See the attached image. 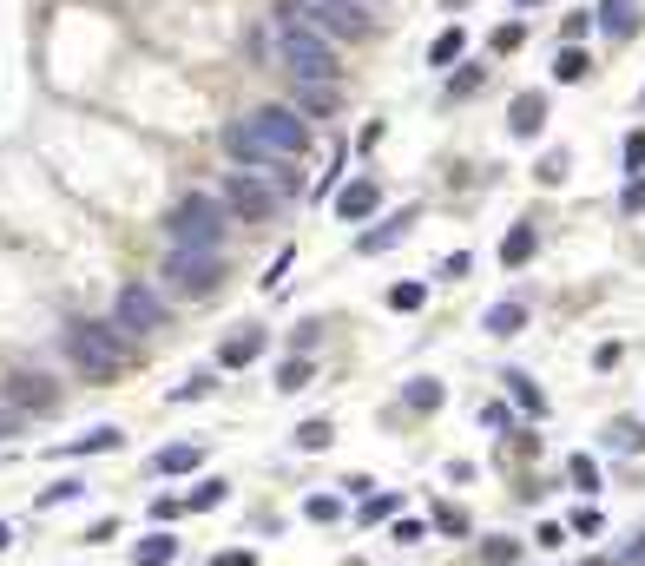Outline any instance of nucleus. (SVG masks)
I'll return each instance as SVG.
<instances>
[{
	"mask_svg": "<svg viewBox=\"0 0 645 566\" xmlns=\"http://www.w3.org/2000/svg\"><path fill=\"white\" fill-rule=\"evenodd\" d=\"M218 145L237 158V165H290V158L310 152V119H303L297 106H257L244 112V119H231V126L218 132Z\"/></svg>",
	"mask_w": 645,
	"mask_h": 566,
	"instance_id": "nucleus-1",
	"label": "nucleus"
},
{
	"mask_svg": "<svg viewBox=\"0 0 645 566\" xmlns=\"http://www.w3.org/2000/svg\"><path fill=\"white\" fill-rule=\"evenodd\" d=\"M60 356L73 362L86 382H112L119 369L132 362V349H126V330L119 323H93V316H73L60 330Z\"/></svg>",
	"mask_w": 645,
	"mask_h": 566,
	"instance_id": "nucleus-2",
	"label": "nucleus"
},
{
	"mask_svg": "<svg viewBox=\"0 0 645 566\" xmlns=\"http://www.w3.org/2000/svg\"><path fill=\"white\" fill-rule=\"evenodd\" d=\"M264 47H270V60L284 66L290 79H336V73H343L336 40H323V33H310V27H290V20H270Z\"/></svg>",
	"mask_w": 645,
	"mask_h": 566,
	"instance_id": "nucleus-3",
	"label": "nucleus"
},
{
	"mask_svg": "<svg viewBox=\"0 0 645 566\" xmlns=\"http://www.w3.org/2000/svg\"><path fill=\"white\" fill-rule=\"evenodd\" d=\"M277 20H290V27H310L323 33V40H369L376 33V20H369V0H277L270 7Z\"/></svg>",
	"mask_w": 645,
	"mask_h": 566,
	"instance_id": "nucleus-4",
	"label": "nucleus"
},
{
	"mask_svg": "<svg viewBox=\"0 0 645 566\" xmlns=\"http://www.w3.org/2000/svg\"><path fill=\"white\" fill-rule=\"evenodd\" d=\"M224 224H231V205L211 198V191H191L165 211V244L178 251H224Z\"/></svg>",
	"mask_w": 645,
	"mask_h": 566,
	"instance_id": "nucleus-5",
	"label": "nucleus"
},
{
	"mask_svg": "<svg viewBox=\"0 0 645 566\" xmlns=\"http://www.w3.org/2000/svg\"><path fill=\"white\" fill-rule=\"evenodd\" d=\"M158 283H165V297L178 303H205L224 290V251H165V264H158Z\"/></svg>",
	"mask_w": 645,
	"mask_h": 566,
	"instance_id": "nucleus-6",
	"label": "nucleus"
},
{
	"mask_svg": "<svg viewBox=\"0 0 645 566\" xmlns=\"http://www.w3.org/2000/svg\"><path fill=\"white\" fill-rule=\"evenodd\" d=\"M112 323H119V330L126 336H158L165 330V297H158L152 283H119V290H112Z\"/></svg>",
	"mask_w": 645,
	"mask_h": 566,
	"instance_id": "nucleus-7",
	"label": "nucleus"
},
{
	"mask_svg": "<svg viewBox=\"0 0 645 566\" xmlns=\"http://www.w3.org/2000/svg\"><path fill=\"white\" fill-rule=\"evenodd\" d=\"M218 198L231 205V218L264 224V218H277V198H284V191H277V185H264L257 172H224V178H218Z\"/></svg>",
	"mask_w": 645,
	"mask_h": 566,
	"instance_id": "nucleus-8",
	"label": "nucleus"
},
{
	"mask_svg": "<svg viewBox=\"0 0 645 566\" xmlns=\"http://www.w3.org/2000/svg\"><path fill=\"white\" fill-rule=\"evenodd\" d=\"M0 402L20 409V415H40V409L60 402V389H53L47 376H33V369H14V376H0Z\"/></svg>",
	"mask_w": 645,
	"mask_h": 566,
	"instance_id": "nucleus-9",
	"label": "nucleus"
},
{
	"mask_svg": "<svg viewBox=\"0 0 645 566\" xmlns=\"http://www.w3.org/2000/svg\"><path fill=\"white\" fill-rule=\"evenodd\" d=\"M290 106L303 119H336L343 112V79H290Z\"/></svg>",
	"mask_w": 645,
	"mask_h": 566,
	"instance_id": "nucleus-10",
	"label": "nucleus"
},
{
	"mask_svg": "<svg viewBox=\"0 0 645 566\" xmlns=\"http://www.w3.org/2000/svg\"><path fill=\"white\" fill-rule=\"evenodd\" d=\"M415 218H422V211H415V205L389 211V218H382L376 231H356V251H362V257H376V251H395V244L409 237V224H415Z\"/></svg>",
	"mask_w": 645,
	"mask_h": 566,
	"instance_id": "nucleus-11",
	"label": "nucleus"
},
{
	"mask_svg": "<svg viewBox=\"0 0 645 566\" xmlns=\"http://www.w3.org/2000/svg\"><path fill=\"white\" fill-rule=\"evenodd\" d=\"M376 205H382V185H376V178H349V185L336 191V218H343V224H362Z\"/></svg>",
	"mask_w": 645,
	"mask_h": 566,
	"instance_id": "nucleus-12",
	"label": "nucleus"
},
{
	"mask_svg": "<svg viewBox=\"0 0 645 566\" xmlns=\"http://www.w3.org/2000/svg\"><path fill=\"white\" fill-rule=\"evenodd\" d=\"M507 132H514V139H540V132H547V93H514Z\"/></svg>",
	"mask_w": 645,
	"mask_h": 566,
	"instance_id": "nucleus-13",
	"label": "nucleus"
},
{
	"mask_svg": "<svg viewBox=\"0 0 645 566\" xmlns=\"http://www.w3.org/2000/svg\"><path fill=\"white\" fill-rule=\"evenodd\" d=\"M119 428L112 422H99V428H86V435H73V441H60V448H53V461H79V455H112V448H119Z\"/></svg>",
	"mask_w": 645,
	"mask_h": 566,
	"instance_id": "nucleus-14",
	"label": "nucleus"
},
{
	"mask_svg": "<svg viewBox=\"0 0 645 566\" xmlns=\"http://www.w3.org/2000/svg\"><path fill=\"white\" fill-rule=\"evenodd\" d=\"M593 20H599L606 40H632V33H639V0H599Z\"/></svg>",
	"mask_w": 645,
	"mask_h": 566,
	"instance_id": "nucleus-15",
	"label": "nucleus"
},
{
	"mask_svg": "<svg viewBox=\"0 0 645 566\" xmlns=\"http://www.w3.org/2000/svg\"><path fill=\"white\" fill-rule=\"evenodd\" d=\"M257 356H264V330H251V323H244V330L218 349V369H244V362H257Z\"/></svg>",
	"mask_w": 645,
	"mask_h": 566,
	"instance_id": "nucleus-16",
	"label": "nucleus"
},
{
	"mask_svg": "<svg viewBox=\"0 0 645 566\" xmlns=\"http://www.w3.org/2000/svg\"><path fill=\"white\" fill-rule=\"evenodd\" d=\"M534 251H540V231H534V224H507V237H501V264L520 270Z\"/></svg>",
	"mask_w": 645,
	"mask_h": 566,
	"instance_id": "nucleus-17",
	"label": "nucleus"
},
{
	"mask_svg": "<svg viewBox=\"0 0 645 566\" xmlns=\"http://www.w3.org/2000/svg\"><path fill=\"white\" fill-rule=\"evenodd\" d=\"M507 395H514V402H520V415H534V422H540V415H547V395H540V382L534 376H527V369H507Z\"/></svg>",
	"mask_w": 645,
	"mask_h": 566,
	"instance_id": "nucleus-18",
	"label": "nucleus"
},
{
	"mask_svg": "<svg viewBox=\"0 0 645 566\" xmlns=\"http://www.w3.org/2000/svg\"><path fill=\"white\" fill-rule=\"evenodd\" d=\"M586 73H593V53H586L580 40H567V47L553 53V79H560V86H580Z\"/></svg>",
	"mask_w": 645,
	"mask_h": 566,
	"instance_id": "nucleus-19",
	"label": "nucleus"
},
{
	"mask_svg": "<svg viewBox=\"0 0 645 566\" xmlns=\"http://www.w3.org/2000/svg\"><path fill=\"white\" fill-rule=\"evenodd\" d=\"M224 501H231V481H224V474H198V481H191V494H185L191 514H205V507H224Z\"/></svg>",
	"mask_w": 645,
	"mask_h": 566,
	"instance_id": "nucleus-20",
	"label": "nucleus"
},
{
	"mask_svg": "<svg viewBox=\"0 0 645 566\" xmlns=\"http://www.w3.org/2000/svg\"><path fill=\"white\" fill-rule=\"evenodd\" d=\"M198 461H205V448H198V441H172V448H158V455H152V468L158 474H191Z\"/></svg>",
	"mask_w": 645,
	"mask_h": 566,
	"instance_id": "nucleus-21",
	"label": "nucleus"
},
{
	"mask_svg": "<svg viewBox=\"0 0 645 566\" xmlns=\"http://www.w3.org/2000/svg\"><path fill=\"white\" fill-rule=\"evenodd\" d=\"M481 330L488 336H520L527 330V303H494V310L481 316Z\"/></svg>",
	"mask_w": 645,
	"mask_h": 566,
	"instance_id": "nucleus-22",
	"label": "nucleus"
},
{
	"mask_svg": "<svg viewBox=\"0 0 645 566\" xmlns=\"http://www.w3.org/2000/svg\"><path fill=\"white\" fill-rule=\"evenodd\" d=\"M86 494H93V488H86V481H79V474H60V481H53V488H40V501H33V507H40V514H47V507H73V501H86Z\"/></svg>",
	"mask_w": 645,
	"mask_h": 566,
	"instance_id": "nucleus-23",
	"label": "nucleus"
},
{
	"mask_svg": "<svg viewBox=\"0 0 645 566\" xmlns=\"http://www.w3.org/2000/svg\"><path fill=\"white\" fill-rule=\"evenodd\" d=\"M606 448H613V455H645V422L619 415V422L606 428Z\"/></svg>",
	"mask_w": 645,
	"mask_h": 566,
	"instance_id": "nucleus-24",
	"label": "nucleus"
},
{
	"mask_svg": "<svg viewBox=\"0 0 645 566\" xmlns=\"http://www.w3.org/2000/svg\"><path fill=\"white\" fill-rule=\"evenodd\" d=\"M178 560V540L165 534V527H158L152 540H139V547H132V566H172Z\"/></svg>",
	"mask_w": 645,
	"mask_h": 566,
	"instance_id": "nucleus-25",
	"label": "nucleus"
},
{
	"mask_svg": "<svg viewBox=\"0 0 645 566\" xmlns=\"http://www.w3.org/2000/svg\"><path fill=\"white\" fill-rule=\"evenodd\" d=\"M461 53H468V33L461 27H441L435 40H428V66H455Z\"/></svg>",
	"mask_w": 645,
	"mask_h": 566,
	"instance_id": "nucleus-26",
	"label": "nucleus"
},
{
	"mask_svg": "<svg viewBox=\"0 0 645 566\" xmlns=\"http://www.w3.org/2000/svg\"><path fill=\"white\" fill-rule=\"evenodd\" d=\"M310 376H316L310 349H297V356H290L284 369H277V389H284V395H303V389H310Z\"/></svg>",
	"mask_w": 645,
	"mask_h": 566,
	"instance_id": "nucleus-27",
	"label": "nucleus"
},
{
	"mask_svg": "<svg viewBox=\"0 0 645 566\" xmlns=\"http://www.w3.org/2000/svg\"><path fill=\"white\" fill-rule=\"evenodd\" d=\"M402 402H409V409H441V402H448V382H435V376H415L409 389H402Z\"/></svg>",
	"mask_w": 645,
	"mask_h": 566,
	"instance_id": "nucleus-28",
	"label": "nucleus"
},
{
	"mask_svg": "<svg viewBox=\"0 0 645 566\" xmlns=\"http://www.w3.org/2000/svg\"><path fill=\"white\" fill-rule=\"evenodd\" d=\"M422 303H428V283H422V277H409V283H395V290H389V310H395V316L422 310Z\"/></svg>",
	"mask_w": 645,
	"mask_h": 566,
	"instance_id": "nucleus-29",
	"label": "nucleus"
},
{
	"mask_svg": "<svg viewBox=\"0 0 645 566\" xmlns=\"http://www.w3.org/2000/svg\"><path fill=\"white\" fill-rule=\"evenodd\" d=\"M330 441H336V428L323 422V415H310V422L297 428V455H316V448H330Z\"/></svg>",
	"mask_w": 645,
	"mask_h": 566,
	"instance_id": "nucleus-30",
	"label": "nucleus"
},
{
	"mask_svg": "<svg viewBox=\"0 0 645 566\" xmlns=\"http://www.w3.org/2000/svg\"><path fill=\"white\" fill-rule=\"evenodd\" d=\"M567 481H573L580 494H593V488H599V461H593V455H567Z\"/></svg>",
	"mask_w": 645,
	"mask_h": 566,
	"instance_id": "nucleus-31",
	"label": "nucleus"
},
{
	"mask_svg": "<svg viewBox=\"0 0 645 566\" xmlns=\"http://www.w3.org/2000/svg\"><path fill=\"white\" fill-rule=\"evenodd\" d=\"M481 560H488V566H520V540H507V534L481 540Z\"/></svg>",
	"mask_w": 645,
	"mask_h": 566,
	"instance_id": "nucleus-32",
	"label": "nucleus"
},
{
	"mask_svg": "<svg viewBox=\"0 0 645 566\" xmlns=\"http://www.w3.org/2000/svg\"><path fill=\"white\" fill-rule=\"evenodd\" d=\"M402 514V494H369L362 501V527H376V520H395Z\"/></svg>",
	"mask_w": 645,
	"mask_h": 566,
	"instance_id": "nucleus-33",
	"label": "nucleus"
},
{
	"mask_svg": "<svg viewBox=\"0 0 645 566\" xmlns=\"http://www.w3.org/2000/svg\"><path fill=\"white\" fill-rule=\"evenodd\" d=\"M619 218H645V172L626 178V191H619Z\"/></svg>",
	"mask_w": 645,
	"mask_h": 566,
	"instance_id": "nucleus-34",
	"label": "nucleus"
},
{
	"mask_svg": "<svg viewBox=\"0 0 645 566\" xmlns=\"http://www.w3.org/2000/svg\"><path fill=\"white\" fill-rule=\"evenodd\" d=\"M488 86V66H461L455 79H448V99H468V93H481Z\"/></svg>",
	"mask_w": 645,
	"mask_h": 566,
	"instance_id": "nucleus-35",
	"label": "nucleus"
},
{
	"mask_svg": "<svg viewBox=\"0 0 645 566\" xmlns=\"http://www.w3.org/2000/svg\"><path fill=\"white\" fill-rule=\"evenodd\" d=\"M567 172H573V158H567V152H547V158L534 165V178H540V185H567Z\"/></svg>",
	"mask_w": 645,
	"mask_h": 566,
	"instance_id": "nucleus-36",
	"label": "nucleus"
},
{
	"mask_svg": "<svg viewBox=\"0 0 645 566\" xmlns=\"http://www.w3.org/2000/svg\"><path fill=\"white\" fill-rule=\"evenodd\" d=\"M389 540H395V547H422L428 527H422V520H409V514H395V520H389Z\"/></svg>",
	"mask_w": 645,
	"mask_h": 566,
	"instance_id": "nucleus-37",
	"label": "nucleus"
},
{
	"mask_svg": "<svg viewBox=\"0 0 645 566\" xmlns=\"http://www.w3.org/2000/svg\"><path fill=\"white\" fill-rule=\"evenodd\" d=\"M211 389H218V376H211V369H198V376H185L172 389V402H198V395H211Z\"/></svg>",
	"mask_w": 645,
	"mask_h": 566,
	"instance_id": "nucleus-38",
	"label": "nucleus"
},
{
	"mask_svg": "<svg viewBox=\"0 0 645 566\" xmlns=\"http://www.w3.org/2000/svg\"><path fill=\"white\" fill-rule=\"evenodd\" d=\"M520 40H527V20H507V27H494V40H488V47H494V53H514Z\"/></svg>",
	"mask_w": 645,
	"mask_h": 566,
	"instance_id": "nucleus-39",
	"label": "nucleus"
},
{
	"mask_svg": "<svg viewBox=\"0 0 645 566\" xmlns=\"http://www.w3.org/2000/svg\"><path fill=\"white\" fill-rule=\"evenodd\" d=\"M303 514H310V520H343V501H336V494H310Z\"/></svg>",
	"mask_w": 645,
	"mask_h": 566,
	"instance_id": "nucleus-40",
	"label": "nucleus"
},
{
	"mask_svg": "<svg viewBox=\"0 0 645 566\" xmlns=\"http://www.w3.org/2000/svg\"><path fill=\"white\" fill-rule=\"evenodd\" d=\"M619 158H626V172H645V126H639V132H626Z\"/></svg>",
	"mask_w": 645,
	"mask_h": 566,
	"instance_id": "nucleus-41",
	"label": "nucleus"
},
{
	"mask_svg": "<svg viewBox=\"0 0 645 566\" xmlns=\"http://www.w3.org/2000/svg\"><path fill=\"white\" fill-rule=\"evenodd\" d=\"M290 264H297V251H290V244H284V251L270 257V270H264V290H277V283L290 277Z\"/></svg>",
	"mask_w": 645,
	"mask_h": 566,
	"instance_id": "nucleus-42",
	"label": "nucleus"
},
{
	"mask_svg": "<svg viewBox=\"0 0 645 566\" xmlns=\"http://www.w3.org/2000/svg\"><path fill=\"white\" fill-rule=\"evenodd\" d=\"M567 534H573V527H567V520H540V547H567Z\"/></svg>",
	"mask_w": 645,
	"mask_h": 566,
	"instance_id": "nucleus-43",
	"label": "nucleus"
},
{
	"mask_svg": "<svg viewBox=\"0 0 645 566\" xmlns=\"http://www.w3.org/2000/svg\"><path fill=\"white\" fill-rule=\"evenodd\" d=\"M573 534H599V527H606V520H599V507H573V520H567Z\"/></svg>",
	"mask_w": 645,
	"mask_h": 566,
	"instance_id": "nucleus-44",
	"label": "nucleus"
},
{
	"mask_svg": "<svg viewBox=\"0 0 645 566\" xmlns=\"http://www.w3.org/2000/svg\"><path fill=\"white\" fill-rule=\"evenodd\" d=\"M178 514H191L185 494H178V501H165V494H158V501H152V520H158V527H165V520H178Z\"/></svg>",
	"mask_w": 645,
	"mask_h": 566,
	"instance_id": "nucleus-45",
	"label": "nucleus"
},
{
	"mask_svg": "<svg viewBox=\"0 0 645 566\" xmlns=\"http://www.w3.org/2000/svg\"><path fill=\"white\" fill-rule=\"evenodd\" d=\"M435 527H441V534H468V514H461V507H441Z\"/></svg>",
	"mask_w": 645,
	"mask_h": 566,
	"instance_id": "nucleus-46",
	"label": "nucleus"
},
{
	"mask_svg": "<svg viewBox=\"0 0 645 566\" xmlns=\"http://www.w3.org/2000/svg\"><path fill=\"white\" fill-rule=\"evenodd\" d=\"M468 270H474V257H468V251H455V257H441V277H448V283H455V277H468Z\"/></svg>",
	"mask_w": 645,
	"mask_h": 566,
	"instance_id": "nucleus-47",
	"label": "nucleus"
},
{
	"mask_svg": "<svg viewBox=\"0 0 645 566\" xmlns=\"http://www.w3.org/2000/svg\"><path fill=\"white\" fill-rule=\"evenodd\" d=\"M481 428H514V415H507V402H488V409H481Z\"/></svg>",
	"mask_w": 645,
	"mask_h": 566,
	"instance_id": "nucleus-48",
	"label": "nucleus"
},
{
	"mask_svg": "<svg viewBox=\"0 0 645 566\" xmlns=\"http://www.w3.org/2000/svg\"><path fill=\"white\" fill-rule=\"evenodd\" d=\"M382 132H389V126H382V119H369V126H362V139H356V145H362V152H376V145H382Z\"/></svg>",
	"mask_w": 645,
	"mask_h": 566,
	"instance_id": "nucleus-49",
	"label": "nucleus"
},
{
	"mask_svg": "<svg viewBox=\"0 0 645 566\" xmlns=\"http://www.w3.org/2000/svg\"><path fill=\"white\" fill-rule=\"evenodd\" d=\"M7 435H20V409H7V402H0V441Z\"/></svg>",
	"mask_w": 645,
	"mask_h": 566,
	"instance_id": "nucleus-50",
	"label": "nucleus"
},
{
	"mask_svg": "<svg viewBox=\"0 0 645 566\" xmlns=\"http://www.w3.org/2000/svg\"><path fill=\"white\" fill-rule=\"evenodd\" d=\"M619 566H645V534H639V540H632V547H626V553H619Z\"/></svg>",
	"mask_w": 645,
	"mask_h": 566,
	"instance_id": "nucleus-51",
	"label": "nucleus"
},
{
	"mask_svg": "<svg viewBox=\"0 0 645 566\" xmlns=\"http://www.w3.org/2000/svg\"><path fill=\"white\" fill-rule=\"evenodd\" d=\"M211 566H251V553H211Z\"/></svg>",
	"mask_w": 645,
	"mask_h": 566,
	"instance_id": "nucleus-52",
	"label": "nucleus"
},
{
	"mask_svg": "<svg viewBox=\"0 0 645 566\" xmlns=\"http://www.w3.org/2000/svg\"><path fill=\"white\" fill-rule=\"evenodd\" d=\"M14 547V520H0V553Z\"/></svg>",
	"mask_w": 645,
	"mask_h": 566,
	"instance_id": "nucleus-53",
	"label": "nucleus"
},
{
	"mask_svg": "<svg viewBox=\"0 0 645 566\" xmlns=\"http://www.w3.org/2000/svg\"><path fill=\"white\" fill-rule=\"evenodd\" d=\"M514 7H520V14H527V7H547V0H514Z\"/></svg>",
	"mask_w": 645,
	"mask_h": 566,
	"instance_id": "nucleus-54",
	"label": "nucleus"
},
{
	"mask_svg": "<svg viewBox=\"0 0 645 566\" xmlns=\"http://www.w3.org/2000/svg\"><path fill=\"white\" fill-rule=\"evenodd\" d=\"M441 7H448V14H455V7H468V0H441Z\"/></svg>",
	"mask_w": 645,
	"mask_h": 566,
	"instance_id": "nucleus-55",
	"label": "nucleus"
},
{
	"mask_svg": "<svg viewBox=\"0 0 645 566\" xmlns=\"http://www.w3.org/2000/svg\"><path fill=\"white\" fill-rule=\"evenodd\" d=\"M586 566H599V560H586Z\"/></svg>",
	"mask_w": 645,
	"mask_h": 566,
	"instance_id": "nucleus-56",
	"label": "nucleus"
},
{
	"mask_svg": "<svg viewBox=\"0 0 645 566\" xmlns=\"http://www.w3.org/2000/svg\"><path fill=\"white\" fill-rule=\"evenodd\" d=\"M639 106H645V93H639Z\"/></svg>",
	"mask_w": 645,
	"mask_h": 566,
	"instance_id": "nucleus-57",
	"label": "nucleus"
}]
</instances>
